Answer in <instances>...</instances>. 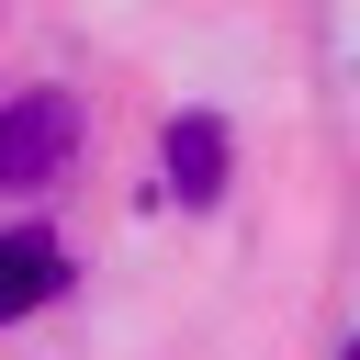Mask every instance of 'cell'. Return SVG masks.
Returning <instances> with one entry per match:
<instances>
[{
	"mask_svg": "<svg viewBox=\"0 0 360 360\" xmlns=\"http://www.w3.org/2000/svg\"><path fill=\"white\" fill-rule=\"evenodd\" d=\"M68 135H79V112H68L56 90H22V101L0 112V180H56Z\"/></svg>",
	"mask_w": 360,
	"mask_h": 360,
	"instance_id": "6da1fadb",
	"label": "cell"
},
{
	"mask_svg": "<svg viewBox=\"0 0 360 360\" xmlns=\"http://www.w3.org/2000/svg\"><path fill=\"white\" fill-rule=\"evenodd\" d=\"M56 292H68V248H56L45 225H11V236H0V326L34 315V304H56Z\"/></svg>",
	"mask_w": 360,
	"mask_h": 360,
	"instance_id": "7a4b0ae2",
	"label": "cell"
},
{
	"mask_svg": "<svg viewBox=\"0 0 360 360\" xmlns=\"http://www.w3.org/2000/svg\"><path fill=\"white\" fill-rule=\"evenodd\" d=\"M169 191L180 202H225V124L214 112H180L169 124Z\"/></svg>",
	"mask_w": 360,
	"mask_h": 360,
	"instance_id": "3957f363",
	"label": "cell"
},
{
	"mask_svg": "<svg viewBox=\"0 0 360 360\" xmlns=\"http://www.w3.org/2000/svg\"><path fill=\"white\" fill-rule=\"evenodd\" d=\"M349 360H360V338H349Z\"/></svg>",
	"mask_w": 360,
	"mask_h": 360,
	"instance_id": "277c9868",
	"label": "cell"
}]
</instances>
